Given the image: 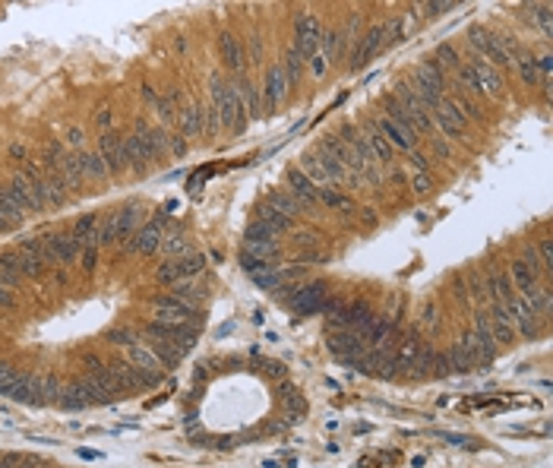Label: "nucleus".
<instances>
[{
	"label": "nucleus",
	"instance_id": "nucleus-14",
	"mask_svg": "<svg viewBox=\"0 0 553 468\" xmlns=\"http://www.w3.org/2000/svg\"><path fill=\"white\" fill-rule=\"evenodd\" d=\"M322 22L316 13H297L294 16V38H320Z\"/></svg>",
	"mask_w": 553,
	"mask_h": 468
},
{
	"label": "nucleus",
	"instance_id": "nucleus-5",
	"mask_svg": "<svg viewBox=\"0 0 553 468\" xmlns=\"http://www.w3.org/2000/svg\"><path fill=\"white\" fill-rule=\"evenodd\" d=\"M373 127L382 133V139L392 146V149H402V152H411V149H417V136L408 130V127H402V124H396L392 117H386V114H380L373 120Z\"/></svg>",
	"mask_w": 553,
	"mask_h": 468
},
{
	"label": "nucleus",
	"instance_id": "nucleus-8",
	"mask_svg": "<svg viewBox=\"0 0 553 468\" xmlns=\"http://www.w3.org/2000/svg\"><path fill=\"white\" fill-rule=\"evenodd\" d=\"M468 67H472L474 76H478L481 95H499V92H503V73H499V67L481 61V57H472V61H468Z\"/></svg>",
	"mask_w": 553,
	"mask_h": 468
},
{
	"label": "nucleus",
	"instance_id": "nucleus-4",
	"mask_svg": "<svg viewBox=\"0 0 553 468\" xmlns=\"http://www.w3.org/2000/svg\"><path fill=\"white\" fill-rule=\"evenodd\" d=\"M205 114H209V104L196 102V104H184L178 108V117H174V127L184 139L193 136H205Z\"/></svg>",
	"mask_w": 553,
	"mask_h": 468
},
{
	"label": "nucleus",
	"instance_id": "nucleus-31",
	"mask_svg": "<svg viewBox=\"0 0 553 468\" xmlns=\"http://www.w3.org/2000/svg\"><path fill=\"white\" fill-rule=\"evenodd\" d=\"M10 155H13V159H22V155H26V149H22V143H13V146H10Z\"/></svg>",
	"mask_w": 553,
	"mask_h": 468
},
{
	"label": "nucleus",
	"instance_id": "nucleus-19",
	"mask_svg": "<svg viewBox=\"0 0 553 468\" xmlns=\"http://www.w3.org/2000/svg\"><path fill=\"white\" fill-rule=\"evenodd\" d=\"M430 61H437L439 67H458V51H455V45H449V42H443V45H437L433 48V57Z\"/></svg>",
	"mask_w": 553,
	"mask_h": 468
},
{
	"label": "nucleus",
	"instance_id": "nucleus-10",
	"mask_svg": "<svg viewBox=\"0 0 553 468\" xmlns=\"http://www.w3.org/2000/svg\"><path fill=\"white\" fill-rule=\"evenodd\" d=\"M266 206L269 209H275V212H281V215H288V219H294V215L301 212V203L294 200V193L288 190V187H275V190H269V196H266Z\"/></svg>",
	"mask_w": 553,
	"mask_h": 468
},
{
	"label": "nucleus",
	"instance_id": "nucleus-23",
	"mask_svg": "<svg viewBox=\"0 0 553 468\" xmlns=\"http://www.w3.org/2000/svg\"><path fill=\"white\" fill-rule=\"evenodd\" d=\"M452 155V143L446 139H433V162H446Z\"/></svg>",
	"mask_w": 553,
	"mask_h": 468
},
{
	"label": "nucleus",
	"instance_id": "nucleus-1",
	"mask_svg": "<svg viewBox=\"0 0 553 468\" xmlns=\"http://www.w3.org/2000/svg\"><path fill=\"white\" fill-rule=\"evenodd\" d=\"M164 225H168V219L164 215H158L155 221H146V225H139V231L133 234L130 241H123L120 247L130 250V254H155V250H162V234H164Z\"/></svg>",
	"mask_w": 553,
	"mask_h": 468
},
{
	"label": "nucleus",
	"instance_id": "nucleus-9",
	"mask_svg": "<svg viewBox=\"0 0 553 468\" xmlns=\"http://www.w3.org/2000/svg\"><path fill=\"white\" fill-rule=\"evenodd\" d=\"M221 57H225V63H228V70H231V76H240V73H247V51H244V45L234 38V35H221Z\"/></svg>",
	"mask_w": 553,
	"mask_h": 468
},
{
	"label": "nucleus",
	"instance_id": "nucleus-17",
	"mask_svg": "<svg viewBox=\"0 0 553 468\" xmlns=\"http://www.w3.org/2000/svg\"><path fill=\"white\" fill-rule=\"evenodd\" d=\"M279 67H281V73H285L288 86H294L297 79H301V73H304V57L297 54L294 48H288V51H285V61H281Z\"/></svg>",
	"mask_w": 553,
	"mask_h": 468
},
{
	"label": "nucleus",
	"instance_id": "nucleus-25",
	"mask_svg": "<svg viewBox=\"0 0 553 468\" xmlns=\"http://www.w3.org/2000/svg\"><path fill=\"white\" fill-rule=\"evenodd\" d=\"M534 22H538L540 29H550V7H547V3H540V7H534Z\"/></svg>",
	"mask_w": 553,
	"mask_h": 468
},
{
	"label": "nucleus",
	"instance_id": "nucleus-21",
	"mask_svg": "<svg viewBox=\"0 0 553 468\" xmlns=\"http://www.w3.org/2000/svg\"><path fill=\"white\" fill-rule=\"evenodd\" d=\"M411 190L414 193H427L430 190V171H411Z\"/></svg>",
	"mask_w": 553,
	"mask_h": 468
},
{
	"label": "nucleus",
	"instance_id": "nucleus-30",
	"mask_svg": "<svg viewBox=\"0 0 553 468\" xmlns=\"http://www.w3.org/2000/svg\"><path fill=\"white\" fill-rule=\"evenodd\" d=\"M95 124L102 127L104 133H108V127H111V111H102V114H95Z\"/></svg>",
	"mask_w": 553,
	"mask_h": 468
},
{
	"label": "nucleus",
	"instance_id": "nucleus-13",
	"mask_svg": "<svg viewBox=\"0 0 553 468\" xmlns=\"http://www.w3.org/2000/svg\"><path fill=\"white\" fill-rule=\"evenodd\" d=\"M316 200H320L322 206L335 209V212H348V209L355 206V200H351L345 190H338V187H316Z\"/></svg>",
	"mask_w": 553,
	"mask_h": 468
},
{
	"label": "nucleus",
	"instance_id": "nucleus-20",
	"mask_svg": "<svg viewBox=\"0 0 553 468\" xmlns=\"http://www.w3.org/2000/svg\"><path fill=\"white\" fill-rule=\"evenodd\" d=\"M155 282H158V285H178V282H180L178 260H171V263H164V266H158V272H155Z\"/></svg>",
	"mask_w": 553,
	"mask_h": 468
},
{
	"label": "nucleus",
	"instance_id": "nucleus-16",
	"mask_svg": "<svg viewBox=\"0 0 553 468\" xmlns=\"http://www.w3.org/2000/svg\"><path fill=\"white\" fill-rule=\"evenodd\" d=\"M162 250L168 256H187V254H193V247L187 244V237L180 231H168V234H162Z\"/></svg>",
	"mask_w": 553,
	"mask_h": 468
},
{
	"label": "nucleus",
	"instance_id": "nucleus-26",
	"mask_svg": "<svg viewBox=\"0 0 553 468\" xmlns=\"http://www.w3.org/2000/svg\"><path fill=\"white\" fill-rule=\"evenodd\" d=\"M310 73H313L316 76V79H320V76L322 73H326V67H329V61H326V57H322V54H316V57H310Z\"/></svg>",
	"mask_w": 553,
	"mask_h": 468
},
{
	"label": "nucleus",
	"instance_id": "nucleus-28",
	"mask_svg": "<svg viewBox=\"0 0 553 468\" xmlns=\"http://www.w3.org/2000/svg\"><path fill=\"white\" fill-rule=\"evenodd\" d=\"M386 184H405V171L398 165H389L386 168Z\"/></svg>",
	"mask_w": 553,
	"mask_h": 468
},
{
	"label": "nucleus",
	"instance_id": "nucleus-12",
	"mask_svg": "<svg viewBox=\"0 0 553 468\" xmlns=\"http://www.w3.org/2000/svg\"><path fill=\"white\" fill-rule=\"evenodd\" d=\"M345 45H348V38H345L342 29H326V26H322V32H320V54L326 57L329 63L338 57V51H342Z\"/></svg>",
	"mask_w": 553,
	"mask_h": 468
},
{
	"label": "nucleus",
	"instance_id": "nucleus-11",
	"mask_svg": "<svg viewBox=\"0 0 553 468\" xmlns=\"http://www.w3.org/2000/svg\"><path fill=\"white\" fill-rule=\"evenodd\" d=\"M76 159H79V168H82V178H89V180H102L108 178V165H104V159L98 155V149H82L76 152Z\"/></svg>",
	"mask_w": 553,
	"mask_h": 468
},
{
	"label": "nucleus",
	"instance_id": "nucleus-18",
	"mask_svg": "<svg viewBox=\"0 0 553 468\" xmlns=\"http://www.w3.org/2000/svg\"><path fill=\"white\" fill-rule=\"evenodd\" d=\"M164 155H174V159L187 155V139L178 130H164Z\"/></svg>",
	"mask_w": 553,
	"mask_h": 468
},
{
	"label": "nucleus",
	"instance_id": "nucleus-6",
	"mask_svg": "<svg viewBox=\"0 0 553 468\" xmlns=\"http://www.w3.org/2000/svg\"><path fill=\"white\" fill-rule=\"evenodd\" d=\"M285 187L294 193V200L301 203L304 209H316V206H320V200H316V184H313V180H310L307 174H304L297 165L288 168V174H285Z\"/></svg>",
	"mask_w": 553,
	"mask_h": 468
},
{
	"label": "nucleus",
	"instance_id": "nucleus-22",
	"mask_svg": "<svg viewBox=\"0 0 553 468\" xmlns=\"http://www.w3.org/2000/svg\"><path fill=\"white\" fill-rule=\"evenodd\" d=\"M67 146H70L73 152H82V149H86V136H82L79 127H70V130H67Z\"/></svg>",
	"mask_w": 553,
	"mask_h": 468
},
{
	"label": "nucleus",
	"instance_id": "nucleus-24",
	"mask_svg": "<svg viewBox=\"0 0 553 468\" xmlns=\"http://www.w3.org/2000/svg\"><path fill=\"white\" fill-rule=\"evenodd\" d=\"M285 412H288V414H301V412H304V396L288 393V396H285Z\"/></svg>",
	"mask_w": 553,
	"mask_h": 468
},
{
	"label": "nucleus",
	"instance_id": "nucleus-29",
	"mask_svg": "<svg viewBox=\"0 0 553 468\" xmlns=\"http://www.w3.org/2000/svg\"><path fill=\"white\" fill-rule=\"evenodd\" d=\"M247 51H250V54L256 57V61H260V57H263V42H260V38H250V45H247Z\"/></svg>",
	"mask_w": 553,
	"mask_h": 468
},
{
	"label": "nucleus",
	"instance_id": "nucleus-27",
	"mask_svg": "<svg viewBox=\"0 0 553 468\" xmlns=\"http://www.w3.org/2000/svg\"><path fill=\"white\" fill-rule=\"evenodd\" d=\"M79 260H82V266H86V269H95V263H98V247H82Z\"/></svg>",
	"mask_w": 553,
	"mask_h": 468
},
{
	"label": "nucleus",
	"instance_id": "nucleus-3",
	"mask_svg": "<svg viewBox=\"0 0 553 468\" xmlns=\"http://www.w3.org/2000/svg\"><path fill=\"white\" fill-rule=\"evenodd\" d=\"M228 83L234 86L240 108H244V114L250 117V120L263 117V92H260V83H253V79H250L247 73H240V76H228Z\"/></svg>",
	"mask_w": 553,
	"mask_h": 468
},
{
	"label": "nucleus",
	"instance_id": "nucleus-2",
	"mask_svg": "<svg viewBox=\"0 0 553 468\" xmlns=\"http://www.w3.org/2000/svg\"><path fill=\"white\" fill-rule=\"evenodd\" d=\"M260 92H263V114L279 111V104L285 102V95H288V79H285V73H281L279 63L266 67V76H263Z\"/></svg>",
	"mask_w": 553,
	"mask_h": 468
},
{
	"label": "nucleus",
	"instance_id": "nucleus-15",
	"mask_svg": "<svg viewBox=\"0 0 553 468\" xmlns=\"http://www.w3.org/2000/svg\"><path fill=\"white\" fill-rule=\"evenodd\" d=\"M515 70H519V76H522V83L525 86H544V83H550V79H544L540 76V70H538V63H534V57H528V54H522V61L515 63Z\"/></svg>",
	"mask_w": 553,
	"mask_h": 468
},
{
	"label": "nucleus",
	"instance_id": "nucleus-7",
	"mask_svg": "<svg viewBox=\"0 0 553 468\" xmlns=\"http://www.w3.org/2000/svg\"><path fill=\"white\" fill-rule=\"evenodd\" d=\"M98 155L104 159L108 171H123V168L130 165L127 155H123V133H102L98 136Z\"/></svg>",
	"mask_w": 553,
	"mask_h": 468
}]
</instances>
